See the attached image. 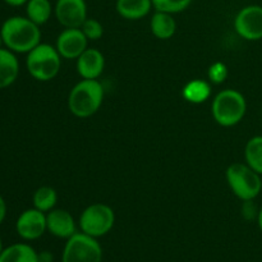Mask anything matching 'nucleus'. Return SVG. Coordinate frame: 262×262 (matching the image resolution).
<instances>
[{
	"instance_id": "obj_1",
	"label": "nucleus",
	"mask_w": 262,
	"mask_h": 262,
	"mask_svg": "<svg viewBox=\"0 0 262 262\" xmlns=\"http://www.w3.org/2000/svg\"><path fill=\"white\" fill-rule=\"evenodd\" d=\"M0 33L4 48L15 54H28L41 41L40 26L20 15L7 18L0 27Z\"/></svg>"
},
{
	"instance_id": "obj_2",
	"label": "nucleus",
	"mask_w": 262,
	"mask_h": 262,
	"mask_svg": "<svg viewBox=\"0 0 262 262\" xmlns=\"http://www.w3.org/2000/svg\"><path fill=\"white\" fill-rule=\"evenodd\" d=\"M102 101V84L97 79H82L69 92L68 109L74 117L89 118L99 112Z\"/></svg>"
},
{
	"instance_id": "obj_3",
	"label": "nucleus",
	"mask_w": 262,
	"mask_h": 262,
	"mask_svg": "<svg viewBox=\"0 0 262 262\" xmlns=\"http://www.w3.org/2000/svg\"><path fill=\"white\" fill-rule=\"evenodd\" d=\"M61 56L56 48L49 43H38L27 54L26 68L32 78L48 82L58 76L61 67Z\"/></svg>"
},
{
	"instance_id": "obj_4",
	"label": "nucleus",
	"mask_w": 262,
	"mask_h": 262,
	"mask_svg": "<svg viewBox=\"0 0 262 262\" xmlns=\"http://www.w3.org/2000/svg\"><path fill=\"white\" fill-rule=\"evenodd\" d=\"M211 110L217 124L222 127H233L245 118L247 101L239 91L227 89L215 96Z\"/></svg>"
},
{
	"instance_id": "obj_5",
	"label": "nucleus",
	"mask_w": 262,
	"mask_h": 262,
	"mask_svg": "<svg viewBox=\"0 0 262 262\" xmlns=\"http://www.w3.org/2000/svg\"><path fill=\"white\" fill-rule=\"evenodd\" d=\"M225 177L233 193L243 202L252 201L260 194L262 184L261 176L247 164H230Z\"/></svg>"
},
{
	"instance_id": "obj_6",
	"label": "nucleus",
	"mask_w": 262,
	"mask_h": 262,
	"mask_svg": "<svg viewBox=\"0 0 262 262\" xmlns=\"http://www.w3.org/2000/svg\"><path fill=\"white\" fill-rule=\"evenodd\" d=\"M115 214L110 206L105 204H92L83 210L79 216L81 232L94 238L106 235L113 229Z\"/></svg>"
},
{
	"instance_id": "obj_7",
	"label": "nucleus",
	"mask_w": 262,
	"mask_h": 262,
	"mask_svg": "<svg viewBox=\"0 0 262 262\" xmlns=\"http://www.w3.org/2000/svg\"><path fill=\"white\" fill-rule=\"evenodd\" d=\"M63 262H101L102 248L97 238L84 233H76L67 239L63 250Z\"/></svg>"
},
{
	"instance_id": "obj_8",
	"label": "nucleus",
	"mask_w": 262,
	"mask_h": 262,
	"mask_svg": "<svg viewBox=\"0 0 262 262\" xmlns=\"http://www.w3.org/2000/svg\"><path fill=\"white\" fill-rule=\"evenodd\" d=\"M235 32L247 41H258L262 38V7L247 5L237 13L234 18Z\"/></svg>"
},
{
	"instance_id": "obj_9",
	"label": "nucleus",
	"mask_w": 262,
	"mask_h": 262,
	"mask_svg": "<svg viewBox=\"0 0 262 262\" xmlns=\"http://www.w3.org/2000/svg\"><path fill=\"white\" fill-rule=\"evenodd\" d=\"M15 230L23 241L31 242V241L38 239L48 230L46 214L35 207L25 210L15 222Z\"/></svg>"
},
{
	"instance_id": "obj_10",
	"label": "nucleus",
	"mask_w": 262,
	"mask_h": 262,
	"mask_svg": "<svg viewBox=\"0 0 262 262\" xmlns=\"http://www.w3.org/2000/svg\"><path fill=\"white\" fill-rule=\"evenodd\" d=\"M54 12L56 20L66 28H81L89 18L84 0H58Z\"/></svg>"
},
{
	"instance_id": "obj_11",
	"label": "nucleus",
	"mask_w": 262,
	"mask_h": 262,
	"mask_svg": "<svg viewBox=\"0 0 262 262\" xmlns=\"http://www.w3.org/2000/svg\"><path fill=\"white\" fill-rule=\"evenodd\" d=\"M89 45L81 28H66L56 38V50L64 59H78Z\"/></svg>"
},
{
	"instance_id": "obj_12",
	"label": "nucleus",
	"mask_w": 262,
	"mask_h": 262,
	"mask_svg": "<svg viewBox=\"0 0 262 262\" xmlns=\"http://www.w3.org/2000/svg\"><path fill=\"white\" fill-rule=\"evenodd\" d=\"M46 225L51 235L61 239H68L77 233L76 222L71 212L63 209H53L46 212Z\"/></svg>"
},
{
	"instance_id": "obj_13",
	"label": "nucleus",
	"mask_w": 262,
	"mask_h": 262,
	"mask_svg": "<svg viewBox=\"0 0 262 262\" xmlns=\"http://www.w3.org/2000/svg\"><path fill=\"white\" fill-rule=\"evenodd\" d=\"M105 68V58L97 49L87 48L77 59V72L83 79H97Z\"/></svg>"
},
{
	"instance_id": "obj_14",
	"label": "nucleus",
	"mask_w": 262,
	"mask_h": 262,
	"mask_svg": "<svg viewBox=\"0 0 262 262\" xmlns=\"http://www.w3.org/2000/svg\"><path fill=\"white\" fill-rule=\"evenodd\" d=\"M19 76V61L9 49H0V90L12 86Z\"/></svg>"
},
{
	"instance_id": "obj_15",
	"label": "nucleus",
	"mask_w": 262,
	"mask_h": 262,
	"mask_svg": "<svg viewBox=\"0 0 262 262\" xmlns=\"http://www.w3.org/2000/svg\"><path fill=\"white\" fill-rule=\"evenodd\" d=\"M152 0H117L118 14L128 20H137L151 12Z\"/></svg>"
},
{
	"instance_id": "obj_16",
	"label": "nucleus",
	"mask_w": 262,
	"mask_h": 262,
	"mask_svg": "<svg viewBox=\"0 0 262 262\" xmlns=\"http://www.w3.org/2000/svg\"><path fill=\"white\" fill-rule=\"evenodd\" d=\"M0 262H38V253L27 243H14L4 247Z\"/></svg>"
},
{
	"instance_id": "obj_17",
	"label": "nucleus",
	"mask_w": 262,
	"mask_h": 262,
	"mask_svg": "<svg viewBox=\"0 0 262 262\" xmlns=\"http://www.w3.org/2000/svg\"><path fill=\"white\" fill-rule=\"evenodd\" d=\"M150 27L151 32L155 37L160 38V40H168V38L173 37L176 33L177 23L173 18V14L156 10L151 18Z\"/></svg>"
},
{
	"instance_id": "obj_18",
	"label": "nucleus",
	"mask_w": 262,
	"mask_h": 262,
	"mask_svg": "<svg viewBox=\"0 0 262 262\" xmlns=\"http://www.w3.org/2000/svg\"><path fill=\"white\" fill-rule=\"evenodd\" d=\"M182 94L191 104H202L211 95V86L204 79H193L184 86Z\"/></svg>"
},
{
	"instance_id": "obj_19",
	"label": "nucleus",
	"mask_w": 262,
	"mask_h": 262,
	"mask_svg": "<svg viewBox=\"0 0 262 262\" xmlns=\"http://www.w3.org/2000/svg\"><path fill=\"white\" fill-rule=\"evenodd\" d=\"M53 7L50 0H28L26 4V14L33 23L42 26L50 19Z\"/></svg>"
},
{
	"instance_id": "obj_20",
	"label": "nucleus",
	"mask_w": 262,
	"mask_h": 262,
	"mask_svg": "<svg viewBox=\"0 0 262 262\" xmlns=\"http://www.w3.org/2000/svg\"><path fill=\"white\" fill-rule=\"evenodd\" d=\"M246 164L262 176V136L250 138L245 148Z\"/></svg>"
},
{
	"instance_id": "obj_21",
	"label": "nucleus",
	"mask_w": 262,
	"mask_h": 262,
	"mask_svg": "<svg viewBox=\"0 0 262 262\" xmlns=\"http://www.w3.org/2000/svg\"><path fill=\"white\" fill-rule=\"evenodd\" d=\"M33 207L42 212H49L55 207L58 202V193L54 188L48 186L40 187L35 191L32 197Z\"/></svg>"
},
{
	"instance_id": "obj_22",
	"label": "nucleus",
	"mask_w": 262,
	"mask_h": 262,
	"mask_svg": "<svg viewBox=\"0 0 262 262\" xmlns=\"http://www.w3.org/2000/svg\"><path fill=\"white\" fill-rule=\"evenodd\" d=\"M192 2L193 0H152V7L159 12L176 14L186 10L192 4Z\"/></svg>"
},
{
	"instance_id": "obj_23",
	"label": "nucleus",
	"mask_w": 262,
	"mask_h": 262,
	"mask_svg": "<svg viewBox=\"0 0 262 262\" xmlns=\"http://www.w3.org/2000/svg\"><path fill=\"white\" fill-rule=\"evenodd\" d=\"M81 30L84 33V36L89 38V41H96L101 38L102 35H104V27L95 18H87L83 25H82Z\"/></svg>"
},
{
	"instance_id": "obj_24",
	"label": "nucleus",
	"mask_w": 262,
	"mask_h": 262,
	"mask_svg": "<svg viewBox=\"0 0 262 262\" xmlns=\"http://www.w3.org/2000/svg\"><path fill=\"white\" fill-rule=\"evenodd\" d=\"M207 76L211 83L220 84L227 79L228 77V68L224 63L222 61H216V63L211 64L207 72Z\"/></svg>"
},
{
	"instance_id": "obj_25",
	"label": "nucleus",
	"mask_w": 262,
	"mask_h": 262,
	"mask_svg": "<svg viewBox=\"0 0 262 262\" xmlns=\"http://www.w3.org/2000/svg\"><path fill=\"white\" fill-rule=\"evenodd\" d=\"M252 201H245V205H243V215H245L247 219H253L255 216L257 217L258 215V211L256 210V206L253 205Z\"/></svg>"
},
{
	"instance_id": "obj_26",
	"label": "nucleus",
	"mask_w": 262,
	"mask_h": 262,
	"mask_svg": "<svg viewBox=\"0 0 262 262\" xmlns=\"http://www.w3.org/2000/svg\"><path fill=\"white\" fill-rule=\"evenodd\" d=\"M5 217H7V202H5V200L0 194V225L4 223Z\"/></svg>"
},
{
	"instance_id": "obj_27",
	"label": "nucleus",
	"mask_w": 262,
	"mask_h": 262,
	"mask_svg": "<svg viewBox=\"0 0 262 262\" xmlns=\"http://www.w3.org/2000/svg\"><path fill=\"white\" fill-rule=\"evenodd\" d=\"M38 262H53V255L48 251L38 253Z\"/></svg>"
},
{
	"instance_id": "obj_28",
	"label": "nucleus",
	"mask_w": 262,
	"mask_h": 262,
	"mask_svg": "<svg viewBox=\"0 0 262 262\" xmlns=\"http://www.w3.org/2000/svg\"><path fill=\"white\" fill-rule=\"evenodd\" d=\"M3 2L10 7H22V5L27 4L28 0H3Z\"/></svg>"
},
{
	"instance_id": "obj_29",
	"label": "nucleus",
	"mask_w": 262,
	"mask_h": 262,
	"mask_svg": "<svg viewBox=\"0 0 262 262\" xmlns=\"http://www.w3.org/2000/svg\"><path fill=\"white\" fill-rule=\"evenodd\" d=\"M257 223H258V228H260V230L262 232V206L260 207V210H258V215H257Z\"/></svg>"
},
{
	"instance_id": "obj_30",
	"label": "nucleus",
	"mask_w": 262,
	"mask_h": 262,
	"mask_svg": "<svg viewBox=\"0 0 262 262\" xmlns=\"http://www.w3.org/2000/svg\"><path fill=\"white\" fill-rule=\"evenodd\" d=\"M4 48V41H3V36L2 33H0V49Z\"/></svg>"
},
{
	"instance_id": "obj_31",
	"label": "nucleus",
	"mask_w": 262,
	"mask_h": 262,
	"mask_svg": "<svg viewBox=\"0 0 262 262\" xmlns=\"http://www.w3.org/2000/svg\"><path fill=\"white\" fill-rule=\"evenodd\" d=\"M3 250H4V246H3V241L2 238H0V253L3 252Z\"/></svg>"
},
{
	"instance_id": "obj_32",
	"label": "nucleus",
	"mask_w": 262,
	"mask_h": 262,
	"mask_svg": "<svg viewBox=\"0 0 262 262\" xmlns=\"http://www.w3.org/2000/svg\"><path fill=\"white\" fill-rule=\"evenodd\" d=\"M261 192H262V184H261Z\"/></svg>"
}]
</instances>
